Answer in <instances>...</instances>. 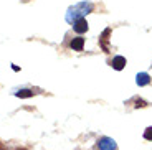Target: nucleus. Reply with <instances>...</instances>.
Listing matches in <instances>:
<instances>
[{"label": "nucleus", "instance_id": "f257e3e1", "mask_svg": "<svg viewBox=\"0 0 152 150\" xmlns=\"http://www.w3.org/2000/svg\"><path fill=\"white\" fill-rule=\"evenodd\" d=\"M93 4L91 2H80V4H76L75 7H71L68 10V13H66V20H68L69 23H75L76 20L80 18H84L83 15H86V13H89V12H93Z\"/></svg>", "mask_w": 152, "mask_h": 150}, {"label": "nucleus", "instance_id": "f03ea898", "mask_svg": "<svg viewBox=\"0 0 152 150\" xmlns=\"http://www.w3.org/2000/svg\"><path fill=\"white\" fill-rule=\"evenodd\" d=\"M98 149L99 150H118V145L111 137H101L98 140Z\"/></svg>", "mask_w": 152, "mask_h": 150}, {"label": "nucleus", "instance_id": "7ed1b4c3", "mask_svg": "<svg viewBox=\"0 0 152 150\" xmlns=\"http://www.w3.org/2000/svg\"><path fill=\"white\" fill-rule=\"evenodd\" d=\"M88 28H89V26H88L86 18H80L73 23V30H75L76 33H84V31H88Z\"/></svg>", "mask_w": 152, "mask_h": 150}, {"label": "nucleus", "instance_id": "20e7f679", "mask_svg": "<svg viewBox=\"0 0 152 150\" xmlns=\"http://www.w3.org/2000/svg\"><path fill=\"white\" fill-rule=\"evenodd\" d=\"M126 64H127V61H126L124 56H114L113 61H111V66H113L116 71H121V69H124Z\"/></svg>", "mask_w": 152, "mask_h": 150}, {"label": "nucleus", "instance_id": "39448f33", "mask_svg": "<svg viewBox=\"0 0 152 150\" xmlns=\"http://www.w3.org/2000/svg\"><path fill=\"white\" fill-rule=\"evenodd\" d=\"M69 46H71L73 51H83V48H84V38H81V36L73 38L71 43H69Z\"/></svg>", "mask_w": 152, "mask_h": 150}, {"label": "nucleus", "instance_id": "423d86ee", "mask_svg": "<svg viewBox=\"0 0 152 150\" xmlns=\"http://www.w3.org/2000/svg\"><path fill=\"white\" fill-rule=\"evenodd\" d=\"M109 33H111V28H106V30L103 31V35H101V38H99V43H101V46H103L104 51H109V46H107V40H109Z\"/></svg>", "mask_w": 152, "mask_h": 150}, {"label": "nucleus", "instance_id": "0eeeda50", "mask_svg": "<svg viewBox=\"0 0 152 150\" xmlns=\"http://www.w3.org/2000/svg\"><path fill=\"white\" fill-rule=\"evenodd\" d=\"M136 83H137V86H147L151 83V78H149L147 73H139L136 76Z\"/></svg>", "mask_w": 152, "mask_h": 150}, {"label": "nucleus", "instance_id": "6e6552de", "mask_svg": "<svg viewBox=\"0 0 152 150\" xmlns=\"http://www.w3.org/2000/svg\"><path fill=\"white\" fill-rule=\"evenodd\" d=\"M15 96L17 98H22V99H27V98H31V96H33V91L31 89H20L15 92Z\"/></svg>", "mask_w": 152, "mask_h": 150}, {"label": "nucleus", "instance_id": "1a4fd4ad", "mask_svg": "<svg viewBox=\"0 0 152 150\" xmlns=\"http://www.w3.org/2000/svg\"><path fill=\"white\" fill-rule=\"evenodd\" d=\"M144 139H145V140H151V142H152V127H147V129H145Z\"/></svg>", "mask_w": 152, "mask_h": 150}, {"label": "nucleus", "instance_id": "9d476101", "mask_svg": "<svg viewBox=\"0 0 152 150\" xmlns=\"http://www.w3.org/2000/svg\"><path fill=\"white\" fill-rule=\"evenodd\" d=\"M144 106H147L145 101H142V99H137L136 101V107H144Z\"/></svg>", "mask_w": 152, "mask_h": 150}, {"label": "nucleus", "instance_id": "9b49d317", "mask_svg": "<svg viewBox=\"0 0 152 150\" xmlns=\"http://www.w3.org/2000/svg\"><path fill=\"white\" fill-rule=\"evenodd\" d=\"M12 69H13V71H20V68L17 66V64H13V66H12Z\"/></svg>", "mask_w": 152, "mask_h": 150}, {"label": "nucleus", "instance_id": "f8f14e48", "mask_svg": "<svg viewBox=\"0 0 152 150\" xmlns=\"http://www.w3.org/2000/svg\"><path fill=\"white\" fill-rule=\"evenodd\" d=\"M0 150H7V149H5V147L2 145V143H0Z\"/></svg>", "mask_w": 152, "mask_h": 150}, {"label": "nucleus", "instance_id": "ddd939ff", "mask_svg": "<svg viewBox=\"0 0 152 150\" xmlns=\"http://www.w3.org/2000/svg\"><path fill=\"white\" fill-rule=\"evenodd\" d=\"M18 150H25V149H18Z\"/></svg>", "mask_w": 152, "mask_h": 150}]
</instances>
